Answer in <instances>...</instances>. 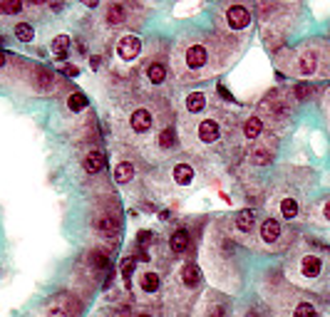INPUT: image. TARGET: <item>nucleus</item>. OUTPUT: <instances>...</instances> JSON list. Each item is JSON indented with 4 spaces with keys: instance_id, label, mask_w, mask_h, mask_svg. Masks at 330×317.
<instances>
[{
    "instance_id": "f257e3e1",
    "label": "nucleus",
    "mask_w": 330,
    "mask_h": 317,
    "mask_svg": "<svg viewBox=\"0 0 330 317\" xmlns=\"http://www.w3.org/2000/svg\"><path fill=\"white\" fill-rule=\"evenodd\" d=\"M226 42L224 37L211 35H194L189 40H182L174 52V69L182 74L184 82L206 79L208 74L224 69L218 60H226Z\"/></svg>"
},
{
    "instance_id": "f03ea898",
    "label": "nucleus",
    "mask_w": 330,
    "mask_h": 317,
    "mask_svg": "<svg viewBox=\"0 0 330 317\" xmlns=\"http://www.w3.org/2000/svg\"><path fill=\"white\" fill-rule=\"evenodd\" d=\"M286 57L288 60H280V64L293 77H328V42L323 40H308Z\"/></svg>"
},
{
    "instance_id": "7ed1b4c3",
    "label": "nucleus",
    "mask_w": 330,
    "mask_h": 317,
    "mask_svg": "<svg viewBox=\"0 0 330 317\" xmlns=\"http://www.w3.org/2000/svg\"><path fill=\"white\" fill-rule=\"evenodd\" d=\"M290 280L306 288H316L326 275V258L316 251H300L290 260Z\"/></svg>"
},
{
    "instance_id": "20e7f679",
    "label": "nucleus",
    "mask_w": 330,
    "mask_h": 317,
    "mask_svg": "<svg viewBox=\"0 0 330 317\" xmlns=\"http://www.w3.org/2000/svg\"><path fill=\"white\" fill-rule=\"evenodd\" d=\"M270 208H273V213H276L278 218H283V221H296V218H300V213H303V193L296 191L290 184H283L280 189L273 193Z\"/></svg>"
},
{
    "instance_id": "39448f33",
    "label": "nucleus",
    "mask_w": 330,
    "mask_h": 317,
    "mask_svg": "<svg viewBox=\"0 0 330 317\" xmlns=\"http://www.w3.org/2000/svg\"><path fill=\"white\" fill-rule=\"evenodd\" d=\"M288 231L283 228V223L276 218V216H268L261 221V228H258V241H261V246H264L266 251H280V248H286L288 246Z\"/></svg>"
},
{
    "instance_id": "423d86ee",
    "label": "nucleus",
    "mask_w": 330,
    "mask_h": 317,
    "mask_svg": "<svg viewBox=\"0 0 330 317\" xmlns=\"http://www.w3.org/2000/svg\"><path fill=\"white\" fill-rule=\"evenodd\" d=\"M90 226H92V233L100 241H104V243H117L120 241V231H122L120 228V213H114V211H97L92 216Z\"/></svg>"
},
{
    "instance_id": "0eeeda50",
    "label": "nucleus",
    "mask_w": 330,
    "mask_h": 317,
    "mask_svg": "<svg viewBox=\"0 0 330 317\" xmlns=\"http://www.w3.org/2000/svg\"><path fill=\"white\" fill-rule=\"evenodd\" d=\"M290 97H293V94H286V92H280V89L266 94V99L261 102V112H264L268 119H276V122L290 119V114H293V99H290ZM264 114H261V117H264Z\"/></svg>"
},
{
    "instance_id": "6e6552de",
    "label": "nucleus",
    "mask_w": 330,
    "mask_h": 317,
    "mask_svg": "<svg viewBox=\"0 0 330 317\" xmlns=\"http://www.w3.org/2000/svg\"><path fill=\"white\" fill-rule=\"evenodd\" d=\"M224 139V129L216 117H204L194 124V141L198 146H214Z\"/></svg>"
},
{
    "instance_id": "1a4fd4ad",
    "label": "nucleus",
    "mask_w": 330,
    "mask_h": 317,
    "mask_svg": "<svg viewBox=\"0 0 330 317\" xmlns=\"http://www.w3.org/2000/svg\"><path fill=\"white\" fill-rule=\"evenodd\" d=\"M254 231H256V213L251 208H244L236 216H231V238L234 241L254 238Z\"/></svg>"
},
{
    "instance_id": "9d476101",
    "label": "nucleus",
    "mask_w": 330,
    "mask_h": 317,
    "mask_svg": "<svg viewBox=\"0 0 330 317\" xmlns=\"http://www.w3.org/2000/svg\"><path fill=\"white\" fill-rule=\"evenodd\" d=\"M221 20H224V25H226L228 30H246V27L251 25V10H248L246 5L231 2V5H224Z\"/></svg>"
},
{
    "instance_id": "9b49d317",
    "label": "nucleus",
    "mask_w": 330,
    "mask_h": 317,
    "mask_svg": "<svg viewBox=\"0 0 330 317\" xmlns=\"http://www.w3.org/2000/svg\"><path fill=\"white\" fill-rule=\"evenodd\" d=\"M283 300H286L288 317H320L318 308H316L310 300H306V298H298V295H293V293H286Z\"/></svg>"
},
{
    "instance_id": "f8f14e48",
    "label": "nucleus",
    "mask_w": 330,
    "mask_h": 317,
    "mask_svg": "<svg viewBox=\"0 0 330 317\" xmlns=\"http://www.w3.org/2000/svg\"><path fill=\"white\" fill-rule=\"evenodd\" d=\"M77 313H80V305L70 295H55L45 308L48 317H77Z\"/></svg>"
},
{
    "instance_id": "ddd939ff",
    "label": "nucleus",
    "mask_w": 330,
    "mask_h": 317,
    "mask_svg": "<svg viewBox=\"0 0 330 317\" xmlns=\"http://www.w3.org/2000/svg\"><path fill=\"white\" fill-rule=\"evenodd\" d=\"M152 127H154V114H152V109H146V107H134L132 112H130V129H132V134L142 136V134L152 131Z\"/></svg>"
},
{
    "instance_id": "4468645a",
    "label": "nucleus",
    "mask_w": 330,
    "mask_h": 317,
    "mask_svg": "<svg viewBox=\"0 0 330 317\" xmlns=\"http://www.w3.org/2000/svg\"><path fill=\"white\" fill-rule=\"evenodd\" d=\"M114 52H117V57L122 62H134L142 55V40L136 35H124V37H120Z\"/></svg>"
},
{
    "instance_id": "2eb2a0df",
    "label": "nucleus",
    "mask_w": 330,
    "mask_h": 317,
    "mask_svg": "<svg viewBox=\"0 0 330 317\" xmlns=\"http://www.w3.org/2000/svg\"><path fill=\"white\" fill-rule=\"evenodd\" d=\"M273 156H276V139H258L256 144H254V149H251V161L256 164V166H268L270 161H273Z\"/></svg>"
},
{
    "instance_id": "dca6fc26",
    "label": "nucleus",
    "mask_w": 330,
    "mask_h": 317,
    "mask_svg": "<svg viewBox=\"0 0 330 317\" xmlns=\"http://www.w3.org/2000/svg\"><path fill=\"white\" fill-rule=\"evenodd\" d=\"M102 20H104L110 27L127 25V22H130V5H124V2H110V5H104Z\"/></svg>"
},
{
    "instance_id": "f3484780",
    "label": "nucleus",
    "mask_w": 330,
    "mask_h": 317,
    "mask_svg": "<svg viewBox=\"0 0 330 317\" xmlns=\"http://www.w3.org/2000/svg\"><path fill=\"white\" fill-rule=\"evenodd\" d=\"M136 290L142 293V295H156L159 293V288H162V278H159V273L156 270H139L136 275Z\"/></svg>"
},
{
    "instance_id": "a211bd4d",
    "label": "nucleus",
    "mask_w": 330,
    "mask_h": 317,
    "mask_svg": "<svg viewBox=\"0 0 330 317\" xmlns=\"http://www.w3.org/2000/svg\"><path fill=\"white\" fill-rule=\"evenodd\" d=\"M201 283V270H198L196 263H186L182 270H179V285L186 290V293H194Z\"/></svg>"
},
{
    "instance_id": "6ab92c4d",
    "label": "nucleus",
    "mask_w": 330,
    "mask_h": 317,
    "mask_svg": "<svg viewBox=\"0 0 330 317\" xmlns=\"http://www.w3.org/2000/svg\"><path fill=\"white\" fill-rule=\"evenodd\" d=\"M264 129H266V122L261 114H251L246 122H244V127H241V134H244V139L246 141H258L261 136H264Z\"/></svg>"
},
{
    "instance_id": "aec40b11",
    "label": "nucleus",
    "mask_w": 330,
    "mask_h": 317,
    "mask_svg": "<svg viewBox=\"0 0 330 317\" xmlns=\"http://www.w3.org/2000/svg\"><path fill=\"white\" fill-rule=\"evenodd\" d=\"M169 248L174 255H184L192 248V233L186 228H176L172 236H169Z\"/></svg>"
},
{
    "instance_id": "412c9836",
    "label": "nucleus",
    "mask_w": 330,
    "mask_h": 317,
    "mask_svg": "<svg viewBox=\"0 0 330 317\" xmlns=\"http://www.w3.org/2000/svg\"><path fill=\"white\" fill-rule=\"evenodd\" d=\"M104 166H107V159H104V154H102V151H97V149L87 151V154H84V159H82V169H84L90 176L102 174V171H104Z\"/></svg>"
},
{
    "instance_id": "4be33fe9",
    "label": "nucleus",
    "mask_w": 330,
    "mask_h": 317,
    "mask_svg": "<svg viewBox=\"0 0 330 317\" xmlns=\"http://www.w3.org/2000/svg\"><path fill=\"white\" fill-rule=\"evenodd\" d=\"M144 79L149 84H164L166 82V64L162 62V60H152L144 67Z\"/></svg>"
},
{
    "instance_id": "5701e85b",
    "label": "nucleus",
    "mask_w": 330,
    "mask_h": 317,
    "mask_svg": "<svg viewBox=\"0 0 330 317\" xmlns=\"http://www.w3.org/2000/svg\"><path fill=\"white\" fill-rule=\"evenodd\" d=\"M310 221L318 223V226H330V196L328 198H323V201H318V203L313 206V211H310Z\"/></svg>"
},
{
    "instance_id": "b1692460",
    "label": "nucleus",
    "mask_w": 330,
    "mask_h": 317,
    "mask_svg": "<svg viewBox=\"0 0 330 317\" xmlns=\"http://www.w3.org/2000/svg\"><path fill=\"white\" fill-rule=\"evenodd\" d=\"M172 179H174L179 186H189V184L194 181V169H192L189 164H176V166L172 169Z\"/></svg>"
},
{
    "instance_id": "393cba45",
    "label": "nucleus",
    "mask_w": 330,
    "mask_h": 317,
    "mask_svg": "<svg viewBox=\"0 0 330 317\" xmlns=\"http://www.w3.org/2000/svg\"><path fill=\"white\" fill-rule=\"evenodd\" d=\"M156 146L162 149V151H169V149H174L176 146V129L174 127H164L159 134H156Z\"/></svg>"
},
{
    "instance_id": "a878e982",
    "label": "nucleus",
    "mask_w": 330,
    "mask_h": 317,
    "mask_svg": "<svg viewBox=\"0 0 330 317\" xmlns=\"http://www.w3.org/2000/svg\"><path fill=\"white\" fill-rule=\"evenodd\" d=\"M186 112L189 114H198V112H204L206 109V104H208V99H206V94L204 92H192V94H186Z\"/></svg>"
},
{
    "instance_id": "bb28decb",
    "label": "nucleus",
    "mask_w": 330,
    "mask_h": 317,
    "mask_svg": "<svg viewBox=\"0 0 330 317\" xmlns=\"http://www.w3.org/2000/svg\"><path fill=\"white\" fill-rule=\"evenodd\" d=\"M204 317H228V310H226V303L224 300H206L204 303Z\"/></svg>"
},
{
    "instance_id": "cd10ccee",
    "label": "nucleus",
    "mask_w": 330,
    "mask_h": 317,
    "mask_svg": "<svg viewBox=\"0 0 330 317\" xmlns=\"http://www.w3.org/2000/svg\"><path fill=\"white\" fill-rule=\"evenodd\" d=\"M35 87H38L40 92L55 87V74H52L50 69H45V67H38V69H35Z\"/></svg>"
},
{
    "instance_id": "c85d7f7f",
    "label": "nucleus",
    "mask_w": 330,
    "mask_h": 317,
    "mask_svg": "<svg viewBox=\"0 0 330 317\" xmlns=\"http://www.w3.org/2000/svg\"><path fill=\"white\" fill-rule=\"evenodd\" d=\"M134 179V164L132 161H120L114 166V181L117 184H130Z\"/></svg>"
},
{
    "instance_id": "c756f323",
    "label": "nucleus",
    "mask_w": 330,
    "mask_h": 317,
    "mask_svg": "<svg viewBox=\"0 0 330 317\" xmlns=\"http://www.w3.org/2000/svg\"><path fill=\"white\" fill-rule=\"evenodd\" d=\"M316 84H308V82H300V84H296L293 87V99H298V102H306V99H313L316 97Z\"/></svg>"
},
{
    "instance_id": "7c9ffc66",
    "label": "nucleus",
    "mask_w": 330,
    "mask_h": 317,
    "mask_svg": "<svg viewBox=\"0 0 330 317\" xmlns=\"http://www.w3.org/2000/svg\"><path fill=\"white\" fill-rule=\"evenodd\" d=\"M67 47H70V37L67 35H58L52 40V52H55L58 60H65L67 57Z\"/></svg>"
},
{
    "instance_id": "2f4dec72",
    "label": "nucleus",
    "mask_w": 330,
    "mask_h": 317,
    "mask_svg": "<svg viewBox=\"0 0 330 317\" xmlns=\"http://www.w3.org/2000/svg\"><path fill=\"white\" fill-rule=\"evenodd\" d=\"M12 32H15V37H18L20 42H30V40L35 37V30H32V25H30V22H18Z\"/></svg>"
},
{
    "instance_id": "473e14b6",
    "label": "nucleus",
    "mask_w": 330,
    "mask_h": 317,
    "mask_svg": "<svg viewBox=\"0 0 330 317\" xmlns=\"http://www.w3.org/2000/svg\"><path fill=\"white\" fill-rule=\"evenodd\" d=\"M87 97L82 94V92H72L70 94V99H67V107L72 109V112H82V109H87Z\"/></svg>"
},
{
    "instance_id": "72a5a7b5",
    "label": "nucleus",
    "mask_w": 330,
    "mask_h": 317,
    "mask_svg": "<svg viewBox=\"0 0 330 317\" xmlns=\"http://www.w3.org/2000/svg\"><path fill=\"white\" fill-rule=\"evenodd\" d=\"M22 10V2L20 0H0V12L5 15H18Z\"/></svg>"
},
{
    "instance_id": "f704fd0d",
    "label": "nucleus",
    "mask_w": 330,
    "mask_h": 317,
    "mask_svg": "<svg viewBox=\"0 0 330 317\" xmlns=\"http://www.w3.org/2000/svg\"><path fill=\"white\" fill-rule=\"evenodd\" d=\"M18 60H20V57L8 55V52H2V50H0V69H5V67H10V64H20Z\"/></svg>"
},
{
    "instance_id": "c9c22d12",
    "label": "nucleus",
    "mask_w": 330,
    "mask_h": 317,
    "mask_svg": "<svg viewBox=\"0 0 330 317\" xmlns=\"http://www.w3.org/2000/svg\"><path fill=\"white\" fill-rule=\"evenodd\" d=\"M134 263H136V258H124V263H122V275L130 280L134 273Z\"/></svg>"
},
{
    "instance_id": "e433bc0d",
    "label": "nucleus",
    "mask_w": 330,
    "mask_h": 317,
    "mask_svg": "<svg viewBox=\"0 0 330 317\" xmlns=\"http://www.w3.org/2000/svg\"><path fill=\"white\" fill-rule=\"evenodd\" d=\"M60 72H65L67 77H77L80 74V67H74V64H60Z\"/></svg>"
},
{
    "instance_id": "4c0bfd02",
    "label": "nucleus",
    "mask_w": 330,
    "mask_h": 317,
    "mask_svg": "<svg viewBox=\"0 0 330 317\" xmlns=\"http://www.w3.org/2000/svg\"><path fill=\"white\" fill-rule=\"evenodd\" d=\"M149 241H152V233H149V231H142V233L136 236V243H139V246H149Z\"/></svg>"
},
{
    "instance_id": "58836bf2",
    "label": "nucleus",
    "mask_w": 330,
    "mask_h": 317,
    "mask_svg": "<svg viewBox=\"0 0 330 317\" xmlns=\"http://www.w3.org/2000/svg\"><path fill=\"white\" fill-rule=\"evenodd\" d=\"M323 107H326V114H328V124H330V89L326 92V97H323Z\"/></svg>"
},
{
    "instance_id": "ea45409f",
    "label": "nucleus",
    "mask_w": 330,
    "mask_h": 317,
    "mask_svg": "<svg viewBox=\"0 0 330 317\" xmlns=\"http://www.w3.org/2000/svg\"><path fill=\"white\" fill-rule=\"evenodd\" d=\"M90 64H92V69H97L102 62H100V57H92V62H90Z\"/></svg>"
},
{
    "instance_id": "a19ab883",
    "label": "nucleus",
    "mask_w": 330,
    "mask_h": 317,
    "mask_svg": "<svg viewBox=\"0 0 330 317\" xmlns=\"http://www.w3.org/2000/svg\"><path fill=\"white\" fill-rule=\"evenodd\" d=\"M134 317H154V315H152V313H136Z\"/></svg>"
},
{
    "instance_id": "79ce46f5",
    "label": "nucleus",
    "mask_w": 330,
    "mask_h": 317,
    "mask_svg": "<svg viewBox=\"0 0 330 317\" xmlns=\"http://www.w3.org/2000/svg\"><path fill=\"white\" fill-rule=\"evenodd\" d=\"M328 77H330V40H328Z\"/></svg>"
},
{
    "instance_id": "37998d69",
    "label": "nucleus",
    "mask_w": 330,
    "mask_h": 317,
    "mask_svg": "<svg viewBox=\"0 0 330 317\" xmlns=\"http://www.w3.org/2000/svg\"><path fill=\"white\" fill-rule=\"evenodd\" d=\"M2 42H5V37H2V35H0V45H2Z\"/></svg>"
}]
</instances>
